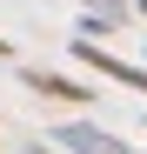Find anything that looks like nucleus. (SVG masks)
Masks as SVG:
<instances>
[{
  "mask_svg": "<svg viewBox=\"0 0 147 154\" xmlns=\"http://www.w3.org/2000/svg\"><path fill=\"white\" fill-rule=\"evenodd\" d=\"M74 54H80L94 74H107V81H120V87H134V94H147V67H134V60H114V54H100L94 40H74Z\"/></svg>",
  "mask_w": 147,
  "mask_h": 154,
  "instance_id": "nucleus-1",
  "label": "nucleus"
},
{
  "mask_svg": "<svg viewBox=\"0 0 147 154\" xmlns=\"http://www.w3.org/2000/svg\"><path fill=\"white\" fill-rule=\"evenodd\" d=\"M60 147H74V154H127L114 134H100V127H60Z\"/></svg>",
  "mask_w": 147,
  "mask_h": 154,
  "instance_id": "nucleus-2",
  "label": "nucleus"
},
{
  "mask_svg": "<svg viewBox=\"0 0 147 154\" xmlns=\"http://www.w3.org/2000/svg\"><path fill=\"white\" fill-rule=\"evenodd\" d=\"M27 87H34V94H47V100H87V87H80V81H67V74H40V67H27Z\"/></svg>",
  "mask_w": 147,
  "mask_h": 154,
  "instance_id": "nucleus-3",
  "label": "nucleus"
},
{
  "mask_svg": "<svg viewBox=\"0 0 147 154\" xmlns=\"http://www.w3.org/2000/svg\"><path fill=\"white\" fill-rule=\"evenodd\" d=\"M80 7H94L100 20H127V0H80Z\"/></svg>",
  "mask_w": 147,
  "mask_h": 154,
  "instance_id": "nucleus-4",
  "label": "nucleus"
},
{
  "mask_svg": "<svg viewBox=\"0 0 147 154\" xmlns=\"http://www.w3.org/2000/svg\"><path fill=\"white\" fill-rule=\"evenodd\" d=\"M7 54H14V40H0V60H7Z\"/></svg>",
  "mask_w": 147,
  "mask_h": 154,
  "instance_id": "nucleus-5",
  "label": "nucleus"
},
{
  "mask_svg": "<svg viewBox=\"0 0 147 154\" xmlns=\"http://www.w3.org/2000/svg\"><path fill=\"white\" fill-rule=\"evenodd\" d=\"M140 14H147V0H140Z\"/></svg>",
  "mask_w": 147,
  "mask_h": 154,
  "instance_id": "nucleus-6",
  "label": "nucleus"
}]
</instances>
